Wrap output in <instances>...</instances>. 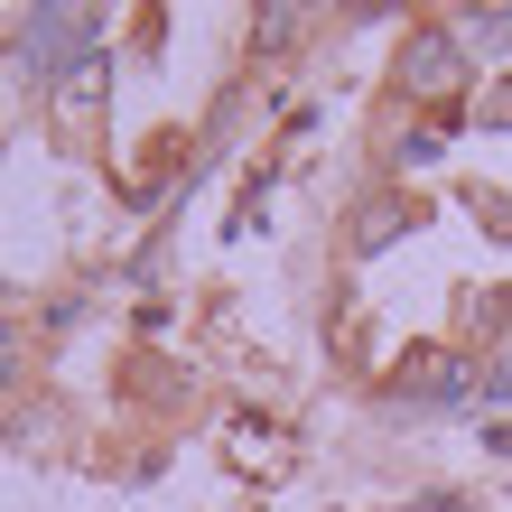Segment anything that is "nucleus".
Returning a JSON list of instances; mask_svg holds the SVG:
<instances>
[{
  "label": "nucleus",
  "mask_w": 512,
  "mask_h": 512,
  "mask_svg": "<svg viewBox=\"0 0 512 512\" xmlns=\"http://www.w3.org/2000/svg\"><path fill=\"white\" fill-rule=\"evenodd\" d=\"M94 38H103V10H28V28H19V56H28L38 75H75L84 56H103Z\"/></svg>",
  "instance_id": "f257e3e1"
},
{
  "label": "nucleus",
  "mask_w": 512,
  "mask_h": 512,
  "mask_svg": "<svg viewBox=\"0 0 512 512\" xmlns=\"http://www.w3.org/2000/svg\"><path fill=\"white\" fill-rule=\"evenodd\" d=\"M410 224H419V205H410V196H382V205H373V215H364V224H354V252H391V243H401V233H410Z\"/></svg>",
  "instance_id": "7ed1b4c3"
},
{
  "label": "nucleus",
  "mask_w": 512,
  "mask_h": 512,
  "mask_svg": "<svg viewBox=\"0 0 512 512\" xmlns=\"http://www.w3.org/2000/svg\"><path fill=\"white\" fill-rule=\"evenodd\" d=\"M512 122V84H494V94H485V131H503Z\"/></svg>",
  "instance_id": "39448f33"
},
{
  "label": "nucleus",
  "mask_w": 512,
  "mask_h": 512,
  "mask_svg": "<svg viewBox=\"0 0 512 512\" xmlns=\"http://www.w3.org/2000/svg\"><path fill=\"white\" fill-rule=\"evenodd\" d=\"M485 391H494V401H512V345L494 354V373H485Z\"/></svg>",
  "instance_id": "423d86ee"
},
{
  "label": "nucleus",
  "mask_w": 512,
  "mask_h": 512,
  "mask_svg": "<svg viewBox=\"0 0 512 512\" xmlns=\"http://www.w3.org/2000/svg\"><path fill=\"white\" fill-rule=\"evenodd\" d=\"M457 75H466V56H457L447 28H419V38L401 47V84H410V94H447Z\"/></svg>",
  "instance_id": "f03ea898"
},
{
  "label": "nucleus",
  "mask_w": 512,
  "mask_h": 512,
  "mask_svg": "<svg viewBox=\"0 0 512 512\" xmlns=\"http://www.w3.org/2000/svg\"><path fill=\"white\" fill-rule=\"evenodd\" d=\"M10 354H19V345H10V326H0V373H10Z\"/></svg>",
  "instance_id": "0eeeda50"
},
{
  "label": "nucleus",
  "mask_w": 512,
  "mask_h": 512,
  "mask_svg": "<svg viewBox=\"0 0 512 512\" xmlns=\"http://www.w3.org/2000/svg\"><path fill=\"white\" fill-rule=\"evenodd\" d=\"M457 28H466V38H475V47H503V38H512V10H466Z\"/></svg>",
  "instance_id": "20e7f679"
}]
</instances>
